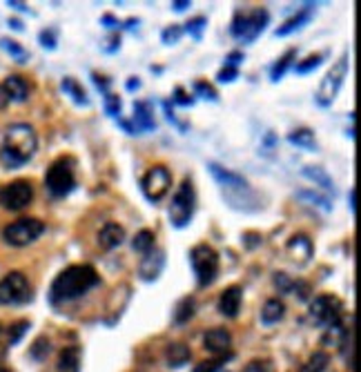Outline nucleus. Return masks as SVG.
Listing matches in <instances>:
<instances>
[{
  "label": "nucleus",
  "instance_id": "33",
  "mask_svg": "<svg viewBox=\"0 0 361 372\" xmlns=\"http://www.w3.org/2000/svg\"><path fill=\"white\" fill-rule=\"evenodd\" d=\"M205 25H207L205 18H203V16H198V18H192V21H189V23H185V30H183V32H187L189 36L194 38V41H201Z\"/></svg>",
  "mask_w": 361,
  "mask_h": 372
},
{
  "label": "nucleus",
  "instance_id": "42",
  "mask_svg": "<svg viewBox=\"0 0 361 372\" xmlns=\"http://www.w3.org/2000/svg\"><path fill=\"white\" fill-rule=\"evenodd\" d=\"M274 283H277V285H279V288H281L283 292H290V290L294 288V281H290L288 276L283 274V272H279L277 276H274Z\"/></svg>",
  "mask_w": 361,
  "mask_h": 372
},
{
  "label": "nucleus",
  "instance_id": "17",
  "mask_svg": "<svg viewBox=\"0 0 361 372\" xmlns=\"http://www.w3.org/2000/svg\"><path fill=\"white\" fill-rule=\"evenodd\" d=\"M241 303H243V290L239 285H232V288H227L218 297V312L227 319H234L241 310Z\"/></svg>",
  "mask_w": 361,
  "mask_h": 372
},
{
  "label": "nucleus",
  "instance_id": "18",
  "mask_svg": "<svg viewBox=\"0 0 361 372\" xmlns=\"http://www.w3.org/2000/svg\"><path fill=\"white\" fill-rule=\"evenodd\" d=\"M132 127H134V134H143V132L156 130L154 114H152V105L145 101L134 103V118H132Z\"/></svg>",
  "mask_w": 361,
  "mask_h": 372
},
{
  "label": "nucleus",
  "instance_id": "37",
  "mask_svg": "<svg viewBox=\"0 0 361 372\" xmlns=\"http://www.w3.org/2000/svg\"><path fill=\"white\" fill-rule=\"evenodd\" d=\"M194 92H196V94H198V96H201V99H205V101H212V103L218 99L212 85H207V83H203V81H198V83L194 85Z\"/></svg>",
  "mask_w": 361,
  "mask_h": 372
},
{
  "label": "nucleus",
  "instance_id": "31",
  "mask_svg": "<svg viewBox=\"0 0 361 372\" xmlns=\"http://www.w3.org/2000/svg\"><path fill=\"white\" fill-rule=\"evenodd\" d=\"M0 47H3L9 56H14L18 63H27V59H30V54H27L16 41H9V38H3V41H0Z\"/></svg>",
  "mask_w": 361,
  "mask_h": 372
},
{
  "label": "nucleus",
  "instance_id": "6",
  "mask_svg": "<svg viewBox=\"0 0 361 372\" xmlns=\"http://www.w3.org/2000/svg\"><path fill=\"white\" fill-rule=\"evenodd\" d=\"M196 209V192H194V183L189 178H185L183 183L178 185V189L172 196V203H169V223L174 227H185L189 225Z\"/></svg>",
  "mask_w": 361,
  "mask_h": 372
},
{
  "label": "nucleus",
  "instance_id": "48",
  "mask_svg": "<svg viewBox=\"0 0 361 372\" xmlns=\"http://www.w3.org/2000/svg\"><path fill=\"white\" fill-rule=\"evenodd\" d=\"M103 23H107V27H118V23L116 21H114V16H103Z\"/></svg>",
  "mask_w": 361,
  "mask_h": 372
},
{
  "label": "nucleus",
  "instance_id": "3",
  "mask_svg": "<svg viewBox=\"0 0 361 372\" xmlns=\"http://www.w3.org/2000/svg\"><path fill=\"white\" fill-rule=\"evenodd\" d=\"M207 167H210L216 183L221 185L227 203H230L234 209H236V203H243L241 209H248V207H245V203L254 201V194H252V189L248 185V180H245L241 174H236V172H230V169H225V167L216 165V163H210Z\"/></svg>",
  "mask_w": 361,
  "mask_h": 372
},
{
  "label": "nucleus",
  "instance_id": "39",
  "mask_svg": "<svg viewBox=\"0 0 361 372\" xmlns=\"http://www.w3.org/2000/svg\"><path fill=\"white\" fill-rule=\"evenodd\" d=\"M172 101H174V103H178V105H183V107H189V105L194 103V99H192V96H187V94L183 92V87H176V90H174Z\"/></svg>",
  "mask_w": 361,
  "mask_h": 372
},
{
  "label": "nucleus",
  "instance_id": "13",
  "mask_svg": "<svg viewBox=\"0 0 361 372\" xmlns=\"http://www.w3.org/2000/svg\"><path fill=\"white\" fill-rule=\"evenodd\" d=\"M169 185H172V174L163 165L152 167L143 176V180H141V189H143L145 198L152 203H158L169 192Z\"/></svg>",
  "mask_w": 361,
  "mask_h": 372
},
{
  "label": "nucleus",
  "instance_id": "7",
  "mask_svg": "<svg viewBox=\"0 0 361 372\" xmlns=\"http://www.w3.org/2000/svg\"><path fill=\"white\" fill-rule=\"evenodd\" d=\"M189 263H192V270H194L196 281L201 288H207L210 283H214L221 261H218V254L212 245H207V243L194 245L192 252H189Z\"/></svg>",
  "mask_w": 361,
  "mask_h": 372
},
{
  "label": "nucleus",
  "instance_id": "5",
  "mask_svg": "<svg viewBox=\"0 0 361 372\" xmlns=\"http://www.w3.org/2000/svg\"><path fill=\"white\" fill-rule=\"evenodd\" d=\"M270 23V14L265 9H252V12H236L232 18L230 32L236 41H241L243 45L254 43L256 38L263 34V30Z\"/></svg>",
  "mask_w": 361,
  "mask_h": 372
},
{
  "label": "nucleus",
  "instance_id": "9",
  "mask_svg": "<svg viewBox=\"0 0 361 372\" xmlns=\"http://www.w3.org/2000/svg\"><path fill=\"white\" fill-rule=\"evenodd\" d=\"M45 232V223L38 221V218H18V221L5 225L3 230V238L5 243L14 245V247H25L38 238Z\"/></svg>",
  "mask_w": 361,
  "mask_h": 372
},
{
  "label": "nucleus",
  "instance_id": "24",
  "mask_svg": "<svg viewBox=\"0 0 361 372\" xmlns=\"http://www.w3.org/2000/svg\"><path fill=\"white\" fill-rule=\"evenodd\" d=\"M81 364V350L79 348H65L59 357V370L63 372H76Z\"/></svg>",
  "mask_w": 361,
  "mask_h": 372
},
{
  "label": "nucleus",
  "instance_id": "41",
  "mask_svg": "<svg viewBox=\"0 0 361 372\" xmlns=\"http://www.w3.org/2000/svg\"><path fill=\"white\" fill-rule=\"evenodd\" d=\"M27 328H30V323H27V321L16 323V326H14V330L9 332V341H12V343H16L18 339H21V337L25 335V330H27Z\"/></svg>",
  "mask_w": 361,
  "mask_h": 372
},
{
  "label": "nucleus",
  "instance_id": "22",
  "mask_svg": "<svg viewBox=\"0 0 361 372\" xmlns=\"http://www.w3.org/2000/svg\"><path fill=\"white\" fill-rule=\"evenodd\" d=\"M286 314V305H283L279 299H268L261 310V321L265 326H272V323H279Z\"/></svg>",
  "mask_w": 361,
  "mask_h": 372
},
{
  "label": "nucleus",
  "instance_id": "12",
  "mask_svg": "<svg viewBox=\"0 0 361 372\" xmlns=\"http://www.w3.org/2000/svg\"><path fill=\"white\" fill-rule=\"evenodd\" d=\"M34 198V187L30 180H14V183L5 185L0 189V205L9 212H18V209H25L32 203Z\"/></svg>",
  "mask_w": 361,
  "mask_h": 372
},
{
  "label": "nucleus",
  "instance_id": "14",
  "mask_svg": "<svg viewBox=\"0 0 361 372\" xmlns=\"http://www.w3.org/2000/svg\"><path fill=\"white\" fill-rule=\"evenodd\" d=\"M165 268V252L163 250H152L143 256V261H141V268H138V274L143 281H156L158 274L163 272Z\"/></svg>",
  "mask_w": 361,
  "mask_h": 372
},
{
  "label": "nucleus",
  "instance_id": "47",
  "mask_svg": "<svg viewBox=\"0 0 361 372\" xmlns=\"http://www.w3.org/2000/svg\"><path fill=\"white\" fill-rule=\"evenodd\" d=\"M7 103H9V99H7V94H5V90H3V85H0V110H5Z\"/></svg>",
  "mask_w": 361,
  "mask_h": 372
},
{
  "label": "nucleus",
  "instance_id": "21",
  "mask_svg": "<svg viewBox=\"0 0 361 372\" xmlns=\"http://www.w3.org/2000/svg\"><path fill=\"white\" fill-rule=\"evenodd\" d=\"M3 90L7 94V99L14 103H25L30 99V85H27L23 76H9V79H5Z\"/></svg>",
  "mask_w": 361,
  "mask_h": 372
},
{
  "label": "nucleus",
  "instance_id": "53",
  "mask_svg": "<svg viewBox=\"0 0 361 372\" xmlns=\"http://www.w3.org/2000/svg\"><path fill=\"white\" fill-rule=\"evenodd\" d=\"M0 372H9V370H0Z\"/></svg>",
  "mask_w": 361,
  "mask_h": 372
},
{
  "label": "nucleus",
  "instance_id": "40",
  "mask_svg": "<svg viewBox=\"0 0 361 372\" xmlns=\"http://www.w3.org/2000/svg\"><path fill=\"white\" fill-rule=\"evenodd\" d=\"M236 76H239V70H234V68H223L221 72H218V83H232Z\"/></svg>",
  "mask_w": 361,
  "mask_h": 372
},
{
  "label": "nucleus",
  "instance_id": "28",
  "mask_svg": "<svg viewBox=\"0 0 361 372\" xmlns=\"http://www.w3.org/2000/svg\"><path fill=\"white\" fill-rule=\"evenodd\" d=\"M328 361H330V357L326 352H315V355L299 368V372H324L328 368Z\"/></svg>",
  "mask_w": 361,
  "mask_h": 372
},
{
  "label": "nucleus",
  "instance_id": "1",
  "mask_svg": "<svg viewBox=\"0 0 361 372\" xmlns=\"http://www.w3.org/2000/svg\"><path fill=\"white\" fill-rule=\"evenodd\" d=\"M101 283V276L94 265L87 263H76L65 268L54 279L50 288V301L52 303H70L85 297L92 288H96Z\"/></svg>",
  "mask_w": 361,
  "mask_h": 372
},
{
  "label": "nucleus",
  "instance_id": "43",
  "mask_svg": "<svg viewBox=\"0 0 361 372\" xmlns=\"http://www.w3.org/2000/svg\"><path fill=\"white\" fill-rule=\"evenodd\" d=\"M41 43H43V47H47V50H54V47H56L54 32L52 30H43L41 32Z\"/></svg>",
  "mask_w": 361,
  "mask_h": 372
},
{
  "label": "nucleus",
  "instance_id": "23",
  "mask_svg": "<svg viewBox=\"0 0 361 372\" xmlns=\"http://www.w3.org/2000/svg\"><path fill=\"white\" fill-rule=\"evenodd\" d=\"M63 92L68 94V96H72V101L76 103V105H83V107H87L90 105V99H87V94H85V90L81 87L79 83H76L72 76H68V79L63 81Z\"/></svg>",
  "mask_w": 361,
  "mask_h": 372
},
{
  "label": "nucleus",
  "instance_id": "35",
  "mask_svg": "<svg viewBox=\"0 0 361 372\" xmlns=\"http://www.w3.org/2000/svg\"><path fill=\"white\" fill-rule=\"evenodd\" d=\"M121 99L116 96V94H112V92H107L105 94V112L110 114L112 118H118L121 116Z\"/></svg>",
  "mask_w": 361,
  "mask_h": 372
},
{
  "label": "nucleus",
  "instance_id": "15",
  "mask_svg": "<svg viewBox=\"0 0 361 372\" xmlns=\"http://www.w3.org/2000/svg\"><path fill=\"white\" fill-rule=\"evenodd\" d=\"M286 250L290 254V259L297 263V265H306L310 261V256L312 252H315V247H312V241L306 236V234H294L288 245H286Z\"/></svg>",
  "mask_w": 361,
  "mask_h": 372
},
{
  "label": "nucleus",
  "instance_id": "32",
  "mask_svg": "<svg viewBox=\"0 0 361 372\" xmlns=\"http://www.w3.org/2000/svg\"><path fill=\"white\" fill-rule=\"evenodd\" d=\"M303 174H306L308 178L315 180V183H319L321 187L332 189V180H330V176H328L321 167H312V165H308L306 169H303Z\"/></svg>",
  "mask_w": 361,
  "mask_h": 372
},
{
  "label": "nucleus",
  "instance_id": "26",
  "mask_svg": "<svg viewBox=\"0 0 361 372\" xmlns=\"http://www.w3.org/2000/svg\"><path fill=\"white\" fill-rule=\"evenodd\" d=\"M165 357L169 361V366L178 368L189 361V350H187V346H183V343H172V346H167Z\"/></svg>",
  "mask_w": 361,
  "mask_h": 372
},
{
  "label": "nucleus",
  "instance_id": "34",
  "mask_svg": "<svg viewBox=\"0 0 361 372\" xmlns=\"http://www.w3.org/2000/svg\"><path fill=\"white\" fill-rule=\"evenodd\" d=\"M321 61H324V56H321V54L308 56L303 63H297V68H294V70H297V74H310V72H315L319 68Z\"/></svg>",
  "mask_w": 361,
  "mask_h": 372
},
{
  "label": "nucleus",
  "instance_id": "4",
  "mask_svg": "<svg viewBox=\"0 0 361 372\" xmlns=\"http://www.w3.org/2000/svg\"><path fill=\"white\" fill-rule=\"evenodd\" d=\"M45 187L54 198H65L76 187V161L61 156L50 165L45 174Z\"/></svg>",
  "mask_w": 361,
  "mask_h": 372
},
{
  "label": "nucleus",
  "instance_id": "38",
  "mask_svg": "<svg viewBox=\"0 0 361 372\" xmlns=\"http://www.w3.org/2000/svg\"><path fill=\"white\" fill-rule=\"evenodd\" d=\"M180 36H183V30L176 27V25H172V27H167V30L163 32V43L165 45H174V43L180 41Z\"/></svg>",
  "mask_w": 361,
  "mask_h": 372
},
{
  "label": "nucleus",
  "instance_id": "20",
  "mask_svg": "<svg viewBox=\"0 0 361 372\" xmlns=\"http://www.w3.org/2000/svg\"><path fill=\"white\" fill-rule=\"evenodd\" d=\"M123 241H125V230H123V225L118 223H105L103 230L99 232V245L103 250H114V247H118Z\"/></svg>",
  "mask_w": 361,
  "mask_h": 372
},
{
  "label": "nucleus",
  "instance_id": "36",
  "mask_svg": "<svg viewBox=\"0 0 361 372\" xmlns=\"http://www.w3.org/2000/svg\"><path fill=\"white\" fill-rule=\"evenodd\" d=\"M223 364H225V357L207 359V361H201V364L194 368V372H218L223 368Z\"/></svg>",
  "mask_w": 361,
  "mask_h": 372
},
{
  "label": "nucleus",
  "instance_id": "52",
  "mask_svg": "<svg viewBox=\"0 0 361 372\" xmlns=\"http://www.w3.org/2000/svg\"><path fill=\"white\" fill-rule=\"evenodd\" d=\"M9 7H16V9H23V12H25V9H27V7H25L23 3H9Z\"/></svg>",
  "mask_w": 361,
  "mask_h": 372
},
{
  "label": "nucleus",
  "instance_id": "51",
  "mask_svg": "<svg viewBox=\"0 0 361 372\" xmlns=\"http://www.w3.org/2000/svg\"><path fill=\"white\" fill-rule=\"evenodd\" d=\"M9 25H12V27H14V30H23V25H21V23H18V21H9Z\"/></svg>",
  "mask_w": 361,
  "mask_h": 372
},
{
  "label": "nucleus",
  "instance_id": "19",
  "mask_svg": "<svg viewBox=\"0 0 361 372\" xmlns=\"http://www.w3.org/2000/svg\"><path fill=\"white\" fill-rule=\"evenodd\" d=\"M312 7L315 5H306L301 9V12L297 14V16H292V18H288L286 23H283L277 32H274V36L277 38H283V36H288V34H294V32H299V30H303L308 23H310V18H312Z\"/></svg>",
  "mask_w": 361,
  "mask_h": 372
},
{
  "label": "nucleus",
  "instance_id": "30",
  "mask_svg": "<svg viewBox=\"0 0 361 372\" xmlns=\"http://www.w3.org/2000/svg\"><path fill=\"white\" fill-rule=\"evenodd\" d=\"M294 56H297V50H288V52L283 54L281 59H279V63H277V65H274V68H272V72H270V79H272L274 83L283 79V74H286V70L290 68V63H292V59H294Z\"/></svg>",
  "mask_w": 361,
  "mask_h": 372
},
{
  "label": "nucleus",
  "instance_id": "45",
  "mask_svg": "<svg viewBox=\"0 0 361 372\" xmlns=\"http://www.w3.org/2000/svg\"><path fill=\"white\" fill-rule=\"evenodd\" d=\"M243 372H270V368H268V364H265V361H252V364L245 366Z\"/></svg>",
  "mask_w": 361,
  "mask_h": 372
},
{
  "label": "nucleus",
  "instance_id": "46",
  "mask_svg": "<svg viewBox=\"0 0 361 372\" xmlns=\"http://www.w3.org/2000/svg\"><path fill=\"white\" fill-rule=\"evenodd\" d=\"M187 7H189V0H180V3H172V9H174V12H185Z\"/></svg>",
  "mask_w": 361,
  "mask_h": 372
},
{
  "label": "nucleus",
  "instance_id": "29",
  "mask_svg": "<svg viewBox=\"0 0 361 372\" xmlns=\"http://www.w3.org/2000/svg\"><path fill=\"white\" fill-rule=\"evenodd\" d=\"M192 314H194V299L192 297H185V299H180L178 305H176L174 321L176 323H185V321L192 319Z\"/></svg>",
  "mask_w": 361,
  "mask_h": 372
},
{
  "label": "nucleus",
  "instance_id": "44",
  "mask_svg": "<svg viewBox=\"0 0 361 372\" xmlns=\"http://www.w3.org/2000/svg\"><path fill=\"white\" fill-rule=\"evenodd\" d=\"M243 61V54L241 52H232L230 56L225 59V68H234V70H239V63Z\"/></svg>",
  "mask_w": 361,
  "mask_h": 372
},
{
  "label": "nucleus",
  "instance_id": "27",
  "mask_svg": "<svg viewBox=\"0 0 361 372\" xmlns=\"http://www.w3.org/2000/svg\"><path fill=\"white\" fill-rule=\"evenodd\" d=\"M154 232L152 230H141L136 236H134V241H132V250L138 252V254H147L154 250Z\"/></svg>",
  "mask_w": 361,
  "mask_h": 372
},
{
  "label": "nucleus",
  "instance_id": "10",
  "mask_svg": "<svg viewBox=\"0 0 361 372\" xmlns=\"http://www.w3.org/2000/svg\"><path fill=\"white\" fill-rule=\"evenodd\" d=\"M310 317L321 328L339 326L341 317H344V303L332 294H319V297L310 303Z\"/></svg>",
  "mask_w": 361,
  "mask_h": 372
},
{
  "label": "nucleus",
  "instance_id": "50",
  "mask_svg": "<svg viewBox=\"0 0 361 372\" xmlns=\"http://www.w3.org/2000/svg\"><path fill=\"white\" fill-rule=\"evenodd\" d=\"M138 87H141L138 81H130V83H127V90H138Z\"/></svg>",
  "mask_w": 361,
  "mask_h": 372
},
{
  "label": "nucleus",
  "instance_id": "49",
  "mask_svg": "<svg viewBox=\"0 0 361 372\" xmlns=\"http://www.w3.org/2000/svg\"><path fill=\"white\" fill-rule=\"evenodd\" d=\"M348 201H350V212L355 214V189H350V196H348Z\"/></svg>",
  "mask_w": 361,
  "mask_h": 372
},
{
  "label": "nucleus",
  "instance_id": "16",
  "mask_svg": "<svg viewBox=\"0 0 361 372\" xmlns=\"http://www.w3.org/2000/svg\"><path fill=\"white\" fill-rule=\"evenodd\" d=\"M203 346L207 352H214V355L223 357L227 350L232 346V335L225 328H212L205 332L203 337Z\"/></svg>",
  "mask_w": 361,
  "mask_h": 372
},
{
  "label": "nucleus",
  "instance_id": "8",
  "mask_svg": "<svg viewBox=\"0 0 361 372\" xmlns=\"http://www.w3.org/2000/svg\"><path fill=\"white\" fill-rule=\"evenodd\" d=\"M346 76H348V54H344L335 65H332V70L326 74V79L319 85L315 101L321 105V107H330V105L335 103L341 87H344Z\"/></svg>",
  "mask_w": 361,
  "mask_h": 372
},
{
  "label": "nucleus",
  "instance_id": "11",
  "mask_svg": "<svg viewBox=\"0 0 361 372\" xmlns=\"http://www.w3.org/2000/svg\"><path fill=\"white\" fill-rule=\"evenodd\" d=\"M32 299V285L23 272H9L0 281V305H21Z\"/></svg>",
  "mask_w": 361,
  "mask_h": 372
},
{
  "label": "nucleus",
  "instance_id": "25",
  "mask_svg": "<svg viewBox=\"0 0 361 372\" xmlns=\"http://www.w3.org/2000/svg\"><path fill=\"white\" fill-rule=\"evenodd\" d=\"M288 141L292 143V145H297L301 149H308V152H315L317 149V141H315V134H312L310 130H294L292 134L288 136Z\"/></svg>",
  "mask_w": 361,
  "mask_h": 372
},
{
  "label": "nucleus",
  "instance_id": "2",
  "mask_svg": "<svg viewBox=\"0 0 361 372\" xmlns=\"http://www.w3.org/2000/svg\"><path fill=\"white\" fill-rule=\"evenodd\" d=\"M38 149V136L32 125L27 123H14L5 132L3 147H0V161L9 169L23 167L30 163Z\"/></svg>",
  "mask_w": 361,
  "mask_h": 372
}]
</instances>
